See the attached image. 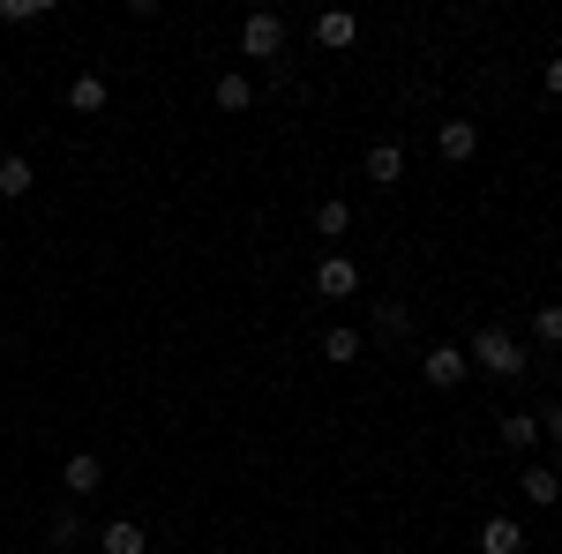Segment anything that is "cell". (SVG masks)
<instances>
[{
    "label": "cell",
    "mask_w": 562,
    "mask_h": 554,
    "mask_svg": "<svg viewBox=\"0 0 562 554\" xmlns=\"http://www.w3.org/2000/svg\"><path fill=\"white\" fill-rule=\"evenodd\" d=\"M465 360H473V368H487V375H525V344L510 338V330H495V323L465 344Z\"/></svg>",
    "instance_id": "cell-1"
},
{
    "label": "cell",
    "mask_w": 562,
    "mask_h": 554,
    "mask_svg": "<svg viewBox=\"0 0 562 554\" xmlns=\"http://www.w3.org/2000/svg\"><path fill=\"white\" fill-rule=\"evenodd\" d=\"M240 53H248V60H278V53H285V15L256 8V15L240 23Z\"/></svg>",
    "instance_id": "cell-2"
},
{
    "label": "cell",
    "mask_w": 562,
    "mask_h": 554,
    "mask_svg": "<svg viewBox=\"0 0 562 554\" xmlns=\"http://www.w3.org/2000/svg\"><path fill=\"white\" fill-rule=\"evenodd\" d=\"M420 375H428L435 389H458L473 375V360H465V344H428V352H420Z\"/></svg>",
    "instance_id": "cell-3"
},
{
    "label": "cell",
    "mask_w": 562,
    "mask_h": 554,
    "mask_svg": "<svg viewBox=\"0 0 562 554\" xmlns=\"http://www.w3.org/2000/svg\"><path fill=\"white\" fill-rule=\"evenodd\" d=\"M315 293H323V299H346V293H360V262H346V256H323V262H315Z\"/></svg>",
    "instance_id": "cell-4"
},
{
    "label": "cell",
    "mask_w": 562,
    "mask_h": 554,
    "mask_svg": "<svg viewBox=\"0 0 562 554\" xmlns=\"http://www.w3.org/2000/svg\"><path fill=\"white\" fill-rule=\"evenodd\" d=\"M480 554H525V524L518 517H487L480 524Z\"/></svg>",
    "instance_id": "cell-5"
},
{
    "label": "cell",
    "mask_w": 562,
    "mask_h": 554,
    "mask_svg": "<svg viewBox=\"0 0 562 554\" xmlns=\"http://www.w3.org/2000/svg\"><path fill=\"white\" fill-rule=\"evenodd\" d=\"M60 487H68V495H98V487H105V465H98L90 450H76V457L60 465Z\"/></svg>",
    "instance_id": "cell-6"
},
{
    "label": "cell",
    "mask_w": 562,
    "mask_h": 554,
    "mask_svg": "<svg viewBox=\"0 0 562 554\" xmlns=\"http://www.w3.org/2000/svg\"><path fill=\"white\" fill-rule=\"evenodd\" d=\"M435 150H442L450 166H465V158L480 150V128H473V121H442V135H435Z\"/></svg>",
    "instance_id": "cell-7"
},
{
    "label": "cell",
    "mask_w": 562,
    "mask_h": 554,
    "mask_svg": "<svg viewBox=\"0 0 562 554\" xmlns=\"http://www.w3.org/2000/svg\"><path fill=\"white\" fill-rule=\"evenodd\" d=\"M518 495L532 502V510H548V502H562V479H555L548 465H525V472H518Z\"/></svg>",
    "instance_id": "cell-8"
},
{
    "label": "cell",
    "mask_w": 562,
    "mask_h": 554,
    "mask_svg": "<svg viewBox=\"0 0 562 554\" xmlns=\"http://www.w3.org/2000/svg\"><path fill=\"white\" fill-rule=\"evenodd\" d=\"M105 98H113V90H105V76H76V83H68V113H105Z\"/></svg>",
    "instance_id": "cell-9"
},
{
    "label": "cell",
    "mask_w": 562,
    "mask_h": 554,
    "mask_svg": "<svg viewBox=\"0 0 562 554\" xmlns=\"http://www.w3.org/2000/svg\"><path fill=\"white\" fill-rule=\"evenodd\" d=\"M368 180H375V188H397V180H405V150H397V143H375V150H368Z\"/></svg>",
    "instance_id": "cell-10"
},
{
    "label": "cell",
    "mask_w": 562,
    "mask_h": 554,
    "mask_svg": "<svg viewBox=\"0 0 562 554\" xmlns=\"http://www.w3.org/2000/svg\"><path fill=\"white\" fill-rule=\"evenodd\" d=\"M98 547H105V554H143L150 540H143V524H128V517H113V524L98 532Z\"/></svg>",
    "instance_id": "cell-11"
},
{
    "label": "cell",
    "mask_w": 562,
    "mask_h": 554,
    "mask_svg": "<svg viewBox=\"0 0 562 554\" xmlns=\"http://www.w3.org/2000/svg\"><path fill=\"white\" fill-rule=\"evenodd\" d=\"M38 188V172H31V158H0V195L15 203V195H31Z\"/></svg>",
    "instance_id": "cell-12"
},
{
    "label": "cell",
    "mask_w": 562,
    "mask_h": 554,
    "mask_svg": "<svg viewBox=\"0 0 562 554\" xmlns=\"http://www.w3.org/2000/svg\"><path fill=\"white\" fill-rule=\"evenodd\" d=\"M315 38H323V45H330V53H338V45H352V38H360V23H352L346 8H330V15L315 23Z\"/></svg>",
    "instance_id": "cell-13"
},
{
    "label": "cell",
    "mask_w": 562,
    "mask_h": 554,
    "mask_svg": "<svg viewBox=\"0 0 562 554\" xmlns=\"http://www.w3.org/2000/svg\"><path fill=\"white\" fill-rule=\"evenodd\" d=\"M217 105H225V113H248V105H256V83H248V76H217Z\"/></svg>",
    "instance_id": "cell-14"
},
{
    "label": "cell",
    "mask_w": 562,
    "mask_h": 554,
    "mask_svg": "<svg viewBox=\"0 0 562 554\" xmlns=\"http://www.w3.org/2000/svg\"><path fill=\"white\" fill-rule=\"evenodd\" d=\"M532 338L562 352V307H555V299H540V307H532Z\"/></svg>",
    "instance_id": "cell-15"
},
{
    "label": "cell",
    "mask_w": 562,
    "mask_h": 554,
    "mask_svg": "<svg viewBox=\"0 0 562 554\" xmlns=\"http://www.w3.org/2000/svg\"><path fill=\"white\" fill-rule=\"evenodd\" d=\"M503 442H510V450H532V442H540V412H510V420H503Z\"/></svg>",
    "instance_id": "cell-16"
},
{
    "label": "cell",
    "mask_w": 562,
    "mask_h": 554,
    "mask_svg": "<svg viewBox=\"0 0 562 554\" xmlns=\"http://www.w3.org/2000/svg\"><path fill=\"white\" fill-rule=\"evenodd\" d=\"M346 225H352L346 203H315V233H323V240H346Z\"/></svg>",
    "instance_id": "cell-17"
},
{
    "label": "cell",
    "mask_w": 562,
    "mask_h": 554,
    "mask_svg": "<svg viewBox=\"0 0 562 554\" xmlns=\"http://www.w3.org/2000/svg\"><path fill=\"white\" fill-rule=\"evenodd\" d=\"M323 360H360V330H346V323H338V330L323 338Z\"/></svg>",
    "instance_id": "cell-18"
},
{
    "label": "cell",
    "mask_w": 562,
    "mask_h": 554,
    "mask_svg": "<svg viewBox=\"0 0 562 554\" xmlns=\"http://www.w3.org/2000/svg\"><path fill=\"white\" fill-rule=\"evenodd\" d=\"M45 0H0V23H38Z\"/></svg>",
    "instance_id": "cell-19"
},
{
    "label": "cell",
    "mask_w": 562,
    "mask_h": 554,
    "mask_svg": "<svg viewBox=\"0 0 562 554\" xmlns=\"http://www.w3.org/2000/svg\"><path fill=\"white\" fill-rule=\"evenodd\" d=\"M53 540H60V547H76V540H83V517L60 510V517H53Z\"/></svg>",
    "instance_id": "cell-20"
},
{
    "label": "cell",
    "mask_w": 562,
    "mask_h": 554,
    "mask_svg": "<svg viewBox=\"0 0 562 554\" xmlns=\"http://www.w3.org/2000/svg\"><path fill=\"white\" fill-rule=\"evenodd\" d=\"M540 83H548V98H562V53L548 60V68H540Z\"/></svg>",
    "instance_id": "cell-21"
},
{
    "label": "cell",
    "mask_w": 562,
    "mask_h": 554,
    "mask_svg": "<svg viewBox=\"0 0 562 554\" xmlns=\"http://www.w3.org/2000/svg\"><path fill=\"white\" fill-rule=\"evenodd\" d=\"M540 427H548V434H555V442H562V405H555V412H548V420H540Z\"/></svg>",
    "instance_id": "cell-22"
}]
</instances>
